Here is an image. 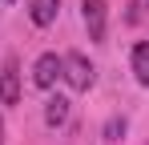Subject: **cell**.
I'll list each match as a JSON object with an SVG mask.
<instances>
[{
	"mask_svg": "<svg viewBox=\"0 0 149 145\" xmlns=\"http://www.w3.org/2000/svg\"><path fill=\"white\" fill-rule=\"evenodd\" d=\"M61 77H65L73 89H81V93H85V89L93 85V65H89L81 52H69V56L61 61Z\"/></svg>",
	"mask_w": 149,
	"mask_h": 145,
	"instance_id": "cell-1",
	"label": "cell"
},
{
	"mask_svg": "<svg viewBox=\"0 0 149 145\" xmlns=\"http://www.w3.org/2000/svg\"><path fill=\"white\" fill-rule=\"evenodd\" d=\"M81 12H85L89 40H105V0H85V4H81Z\"/></svg>",
	"mask_w": 149,
	"mask_h": 145,
	"instance_id": "cell-2",
	"label": "cell"
},
{
	"mask_svg": "<svg viewBox=\"0 0 149 145\" xmlns=\"http://www.w3.org/2000/svg\"><path fill=\"white\" fill-rule=\"evenodd\" d=\"M56 77H61V56H56V52H45V56L36 61V69H32L36 89H52V85H56Z\"/></svg>",
	"mask_w": 149,
	"mask_h": 145,
	"instance_id": "cell-3",
	"label": "cell"
},
{
	"mask_svg": "<svg viewBox=\"0 0 149 145\" xmlns=\"http://www.w3.org/2000/svg\"><path fill=\"white\" fill-rule=\"evenodd\" d=\"M0 101H4V105H16V101H20V72H16V61H8L4 72H0Z\"/></svg>",
	"mask_w": 149,
	"mask_h": 145,
	"instance_id": "cell-4",
	"label": "cell"
},
{
	"mask_svg": "<svg viewBox=\"0 0 149 145\" xmlns=\"http://www.w3.org/2000/svg\"><path fill=\"white\" fill-rule=\"evenodd\" d=\"M56 12H61V0H28V16H32V24H52L56 20Z\"/></svg>",
	"mask_w": 149,
	"mask_h": 145,
	"instance_id": "cell-5",
	"label": "cell"
},
{
	"mask_svg": "<svg viewBox=\"0 0 149 145\" xmlns=\"http://www.w3.org/2000/svg\"><path fill=\"white\" fill-rule=\"evenodd\" d=\"M133 77L137 85H149V40L133 45Z\"/></svg>",
	"mask_w": 149,
	"mask_h": 145,
	"instance_id": "cell-6",
	"label": "cell"
},
{
	"mask_svg": "<svg viewBox=\"0 0 149 145\" xmlns=\"http://www.w3.org/2000/svg\"><path fill=\"white\" fill-rule=\"evenodd\" d=\"M65 121H69V101H65V97H52L49 105H45V125L56 129V125H65Z\"/></svg>",
	"mask_w": 149,
	"mask_h": 145,
	"instance_id": "cell-7",
	"label": "cell"
},
{
	"mask_svg": "<svg viewBox=\"0 0 149 145\" xmlns=\"http://www.w3.org/2000/svg\"><path fill=\"white\" fill-rule=\"evenodd\" d=\"M121 137H125V117H113L105 125V141H121Z\"/></svg>",
	"mask_w": 149,
	"mask_h": 145,
	"instance_id": "cell-8",
	"label": "cell"
},
{
	"mask_svg": "<svg viewBox=\"0 0 149 145\" xmlns=\"http://www.w3.org/2000/svg\"><path fill=\"white\" fill-rule=\"evenodd\" d=\"M0 145H4V121H0Z\"/></svg>",
	"mask_w": 149,
	"mask_h": 145,
	"instance_id": "cell-9",
	"label": "cell"
},
{
	"mask_svg": "<svg viewBox=\"0 0 149 145\" xmlns=\"http://www.w3.org/2000/svg\"><path fill=\"white\" fill-rule=\"evenodd\" d=\"M8 4H12V0H8Z\"/></svg>",
	"mask_w": 149,
	"mask_h": 145,
	"instance_id": "cell-10",
	"label": "cell"
}]
</instances>
